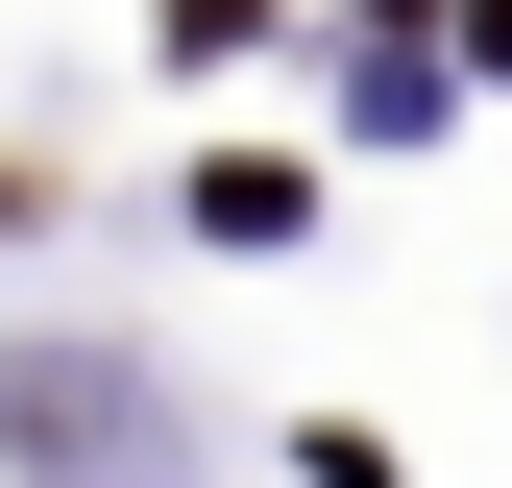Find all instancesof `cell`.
I'll list each match as a JSON object with an SVG mask.
<instances>
[{"label": "cell", "mask_w": 512, "mask_h": 488, "mask_svg": "<svg viewBox=\"0 0 512 488\" xmlns=\"http://www.w3.org/2000/svg\"><path fill=\"white\" fill-rule=\"evenodd\" d=\"M0 440H25L49 488H171V415L122 391L98 342H25V366H0Z\"/></svg>", "instance_id": "cell-1"}, {"label": "cell", "mask_w": 512, "mask_h": 488, "mask_svg": "<svg viewBox=\"0 0 512 488\" xmlns=\"http://www.w3.org/2000/svg\"><path fill=\"white\" fill-rule=\"evenodd\" d=\"M171 49H244V0H171Z\"/></svg>", "instance_id": "cell-2"}]
</instances>
